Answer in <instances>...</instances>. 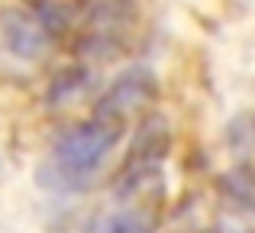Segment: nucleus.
Listing matches in <instances>:
<instances>
[{
    "mask_svg": "<svg viewBox=\"0 0 255 233\" xmlns=\"http://www.w3.org/2000/svg\"><path fill=\"white\" fill-rule=\"evenodd\" d=\"M123 130L107 120H84V123L65 130L62 136L55 139L49 152V169H52V185L58 188H84L94 175L100 172V165L107 162L113 149H117Z\"/></svg>",
    "mask_w": 255,
    "mask_h": 233,
    "instance_id": "f257e3e1",
    "label": "nucleus"
},
{
    "mask_svg": "<svg viewBox=\"0 0 255 233\" xmlns=\"http://www.w3.org/2000/svg\"><path fill=\"white\" fill-rule=\"evenodd\" d=\"M65 32H71V16L62 6L29 3L0 10V52L13 62L39 65L55 52Z\"/></svg>",
    "mask_w": 255,
    "mask_h": 233,
    "instance_id": "f03ea898",
    "label": "nucleus"
},
{
    "mask_svg": "<svg viewBox=\"0 0 255 233\" xmlns=\"http://www.w3.org/2000/svg\"><path fill=\"white\" fill-rule=\"evenodd\" d=\"M162 175L117 178L113 204L91 217L84 233H155L162 224Z\"/></svg>",
    "mask_w": 255,
    "mask_h": 233,
    "instance_id": "7ed1b4c3",
    "label": "nucleus"
},
{
    "mask_svg": "<svg viewBox=\"0 0 255 233\" xmlns=\"http://www.w3.org/2000/svg\"><path fill=\"white\" fill-rule=\"evenodd\" d=\"M155 97H158L155 75H152L149 68H129V71H123V75L113 78L110 88L97 97L94 117L120 126V130H126L132 120L142 123V114L155 104Z\"/></svg>",
    "mask_w": 255,
    "mask_h": 233,
    "instance_id": "20e7f679",
    "label": "nucleus"
},
{
    "mask_svg": "<svg viewBox=\"0 0 255 233\" xmlns=\"http://www.w3.org/2000/svg\"><path fill=\"white\" fill-rule=\"evenodd\" d=\"M171 149V133L165 126L162 117H145L136 130V139L129 146V156H126L123 169H120L117 178H132V175H149V172H158L162 159L168 156Z\"/></svg>",
    "mask_w": 255,
    "mask_h": 233,
    "instance_id": "39448f33",
    "label": "nucleus"
},
{
    "mask_svg": "<svg viewBox=\"0 0 255 233\" xmlns=\"http://www.w3.org/2000/svg\"><path fill=\"white\" fill-rule=\"evenodd\" d=\"M223 195L230 198V204H236L239 211H252L255 214V175L252 172L236 169L233 175H226L223 178Z\"/></svg>",
    "mask_w": 255,
    "mask_h": 233,
    "instance_id": "423d86ee",
    "label": "nucleus"
},
{
    "mask_svg": "<svg viewBox=\"0 0 255 233\" xmlns=\"http://www.w3.org/2000/svg\"><path fill=\"white\" fill-rule=\"evenodd\" d=\"M223 233H255V230H249V227H226Z\"/></svg>",
    "mask_w": 255,
    "mask_h": 233,
    "instance_id": "0eeeda50",
    "label": "nucleus"
}]
</instances>
